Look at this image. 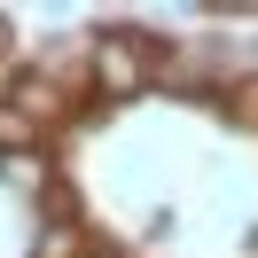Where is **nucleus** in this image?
Instances as JSON below:
<instances>
[{
	"label": "nucleus",
	"mask_w": 258,
	"mask_h": 258,
	"mask_svg": "<svg viewBox=\"0 0 258 258\" xmlns=\"http://www.w3.org/2000/svg\"><path fill=\"white\" fill-rule=\"evenodd\" d=\"M86 79H94L102 110H125V102H141L149 86H164V39H149V32H94Z\"/></svg>",
	"instance_id": "f257e3e1"
},
{
	"label": "nucleus",
	"mask_w": 258,
	"mask_h": 258,
	"mask_svg": "<svg viewBox=\"0 0 258 258\" xmlns=\"http://www.w3.org/2000/svg\"><path fill=\"white\" fill-rule=\"evenodd\" d=\"M0 102H8V110H24L32 125H55V117H63V86H55V71H39V63H16V71H8Z\"/></svg>",
	"instance_id": "f03ea898"
},
{
	"label": "nucleus",
	"mask_w": 258,
	"mask_h": 258,
	"mask_svg": "<svg viewBox=\"0 0 258 258\" xmlns=\"http://www.w3.org/2000/svg\"><path fill=\"white\" fill-rule=\"evenodd\" d=\"M24 149H47V125H32L24 110L0 102V157H24Z\"/></svg>",
	"instance_id": "7ed1b4c3"
},
{
	"label": "nucleus",
	"mask_w": 258,
	"mask_h": 258,
	"mask_svg": "<svg viewBox=\"0 0 258 258\" xmlns=\"http://www.w3.org/2000/svg\"><path fill=\"white\" fill-rule=\"evenodd\" d=\"M32 211L47 227H79V188H71V180H47V188L32 196Z\"/></svg>",
	"instance_id": "20e7f679"
},
{
	"label": "nucleus",
	"mask_w": 258,
	"mask_h": 258,
	"mask_svg": "<svg viewBox=\"0 0 258 258\" xmlns=\"http://www.w3.org/2000/svg\"><path fill=\"white\" fill-rule=\"evenodd\" d=\"M8 39H16V32H8V16H0V63H8Z\"/></svg>",
	"instance_id": "39448f33"
},
{
	"label": "nucleus",
	"mask_w": 258,
	"mask_h": 258,
	"mask_svg": "<svg viewBox=\"0 0 258 258\" xmlns=\"http://www.w3.org/2000/svg\"><path fill=\"white\" fill-rule=\"evenodd\" d=\"M250 258H258V227H250Z\"/></svg>",
	"instance_id": "423d86ee"
},
{
	"label": "nucleus",
	"mask_w": 258,
	"mask_h": 258,
	"mask_svg": "<svg viewBox=\"0 0 258 258\" xmlns=\"http://www.w3.org/2000/svg\"><path fill=\"white\" fill-rule=\"evenodd\" d=\"M86 258H110V250H86Z\"/></svg>",
	"instance_id": "0eeeda50"
}]
</instances>
